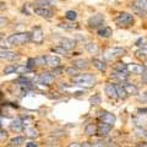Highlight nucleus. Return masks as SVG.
<instances>
[{
  "instance_id": "f257e3e1",
  "label": "nucleus",
  "mask_w": 147,
  "mask_h": 147,
  "mask_svg": "<svg viewBox=\"0 0 147 147\" xmlns=\"http://www.w3.org/2000/svg\"><path fill=\"white\" fill-rule=\"evenodd\" d=\"M72 82H74V85H76V86H82V87L85 86L86 88H88V87H92L94 85L96 79L91 74H81V75L74 76Z\"/></svg>"
},
{
  "instance_id": "f03ea898",
  "label": "nucleus",
  "mask_w": 147,
  "mask_h": 147,
  "mask_svg": "<svg viewBox=\"0 0 147 147\" xmlns=\"http://www.w3.org/2000/svg\"><path fill=\"white\" fill-rule=\"evenodd\" d=\"M31 39V33L28 32H20V33H13L7 37V43L11 45H21L27 43Z\"/></svg>"
},
{
  "instance_id": "7ed1b4c3",
  "label": "nucleus",
  "mask_w": 147,
  "mask_h": 147,
  "mask_svg": "<svg viewBox=\"0 0 147 147\" xmlns=\"http://www.w3.org/2000/svg\"><path fill=\"white\" fill-rule=\"evenodd\" d=\"M115 22L119 26L127 27V26H131L132 24H134V17H132V15H130V13H127V12H121L117 16Z\"/></svg>"
},
{
  "instance_id": "20e7f679",
  "label": "nucleus",
  "mask_w": 147,
  "mask_h": 147,
  "mask_svg": "<svg viewBox=\"0 0 147 147\" xmlns=\"http://www.w3.org/2000/svg\"><path fill=\"white\" fill-rule=\"evenodd\" d=\"M124 53H125V49L114 47V48H109V49L105 50L103 57H104L105 60H113V59H115L118 57H120V55H123Z\"/></svg>"
},
{
  "instance_id": "39448f33",
  "label": "nucleus",
  "mask_w": 147,
  "mask_h": 147,
  "mask_svg": "<svg viewBox=\"0 0 147 147\" xmlns=\"http://www.w3.org/2000/svg\"><path fill=\"white\" fill-rule=\"evenodd\" d=\"M103 25H104V17L100 13H96V15L88 18V26L91 28H98V27H102Z\"/></svg>"
},
{
  "instance_id": "423d86ee",
  "label": "nucleus",
  "mask_w": 147,
  "mask_h": 147,
  "mask_svg": "<svg viewBox=\"0 0 147 147\" xmlns=\"http://www.w3.org/2000/svg\"><path fill=\"white\" fill-rule=\"evenodd\" d=\"M37 84H40V85H45V86H49L54 82V75H52L50 72H44L42 75H39L36 80Z\"/></svg>"
},
{
  "instance_id": "0eeeda50",
  "label": "nucleus",
  "mask_w": 147,
  "mask_h": 147,
  "mask_svg": "<svg viewBox=\"0 0 147 147\" xmlns=\"http://www.w3.org/2000/svg\"><path fill=\"white\" fill-rule=\"evenodd\" d=\"M44 39V34H43V30L40 27H34L33 31L31 33V40L37 44H40Z\"/></svg>"
},
{
  "instance_id": "6e6552de",
  "label": "nucleus",
  "mask_w": 147,
  "mask_h": 147,
  "mask_svg": "<svg viewBox=\"0 0 147 147\" xmlns=\"http://www.w3.org/2000/svg\"><path fill=\"white\" fill-rule=\"evenodd\" d=\"M98 119H99V121L109 124V125H112V126L114 125V123H115V120H117L115 115L112 114V113H109V112H100Z\"/></svg>"
},
{
  "instance_id": "1a4fd4ad",
  "label": "nucleus",
  "mask_w": 147,
  "mask_h": 147,
  "mask_svg": "<svg viewBox=\"0 0 147 147\" xmlns=\"http://www.w3.org/2000/svg\"><path fill=\"white\" fill-rule=\"evenodd\" d=\"M33 12L36 15H38L40 17H44V18H50L53 17V11L48 7H44V6H38V7H34L33 9Z\"/></svg>"
},
{
  "instance_id": "9d476101",
  "label": "nucleus",
  "mask_w": 147,
  "mask_h": 147,
  "mask_svg": "<svg viewBox=\"0 0 147 147\" xmlns=\"http://www.w3.org/2000/svg\"><path fill=\"white\" fill-rule=\"evenodd\" d=\"M146 71V67L140 64H127V72L135 74V75H142Z\"/></svg>"
},
{
  "instance_id": "9b49d317",
  "label": "nucleus",
  "mask_w": 147,
  "mask_h": 147,
  "mask_svg": "<svg viewBox=\"0 0 147 147\" xmlns=\"http://www.w3.org/2000/svg\"><path fill=\"white\" fill-rule=\"evenodd\" d=\"M104 92H105V94H107L109 98H112V99L119 98V94H118V91H117V86L113 85V84H108L107 86H105L104 87Z\"/></svg>"
},
{
  "instance_id": "f8f14e48",
  "label": "nucleus",
  "mask_w": 147,
  "mask_h": 147,
  "mask_svg": "<svg viewBox=\"0 0 147 147\" xmlns=\"http://www.w3.org/2000/svg\"><path fill=\"white\" fill-rule=\"evenodd\" d=\"M0 57H1V59H5V60H17L18 58H20V55H18L17 53L15 52H10V50H4L1 49V54H0Z\"/></svg>"
},
{
  "instance_id": "ddd939ff",
  "label": "nucleus",
  "mask_w": 147,
  "mask_h": 147,
  "mask_svg": "<svg viewBox=\"0 0 147 147\" xmlns=\"http://www.w3.org/2000/svg\"><path fill=\"white\" fill-rule=\"evenodd\" d=\"M110 130H112V125H109V124H105V123H102L100 121L97 126V132L100 135V136H105L108 135Z\"/></svg>"
},
{
  "instance_id": "4468645a",
  "label": "nucleus",
  "mask_w": 147,
  "mask_h": 147,
  "mask_svg": "<svg viewBox=\"0 0 147 147\" xmlns=\"http://www.w3.org/2000/svg\"><path fill=\"white\" fill-rule=\"evenodd\" d=\"M121 85H123V87L125 88V91H126V93L130 96V94H132V96H137L139 94V90H137V87L135 86V85H132V84H129V82H121Z\"/></svg>"
},
{
  "instance_id": "2eb2a0df",
  "label": "nucleus",
  "mask_w": 147,
  "mask_h": 147,
  "mask_svg": "<svg viewBox=\"0 0 147 147\" xmlns=\"http://www.w3.org/2000/svg\"><path fill=\"white\" fill-rule=\"evenodd\" d=\"M60 45L66 50H72L74 48H75L76 42L74 39H71V38H63L61 42H60Z\"/></svg>"
},
{
  "instance_id": "dca6fc26",
  "label": "nucleus",
  "mask_w": 147,
  "mask_h": 147,
  "mask_svg": "<svg viewBox=\"0 0 147 147\" xmlns=\"http://www.w3.org/2000/svg\"><path fill=\"white\" fill-rule=\"evenodd\" d=\"M110 77L114 80H118L120 82H124L127 79V72H123V71H118V70H114L112 74H110Z\"/></svg>"
},
{
  "instance_id": "f3484780",
  "label": "nucleus",
  "mask_w": 147,
  "mask_h": 147,
  "mask_svg": "<svg viewBox=\"0 0 147 147\" xmlns=\"http://www.w3.org/2000/svg\"><path fill=\"white\" fill-rule=\"evenodd\" d=\"M47 59V65L50 66V67H58L59 64H60V59L58 57H54V55H48V57H45Z\"/></svg>"
},
{
  "instance_id": "a211bd4d",
  "label": "nucleus",
  "mask_w": 147,
  "mask_h": 147,
  "mask_svg": "<svg viewBox=\"0 0 147 147\" xmlns=\"http://www.w3.org/2000/svg\"><path fill=\"white\" fill-rule=\"evenodd\" d=\"M112 34H113V31L110 27H102V28L98 30V36L100 38H109Z\"/></svg>"
},
{
  "instance_id": "6ab92c4d",
  "label": "nucleus",
  "mask_w": 147,
  "mask_h": 147,
  "mask_svg": "<svg viewBox=\"0 0 147 147\" xmlns=\"http://www.w3.org/2000/svg\"><path fill=\"white\" fill-rule=\"evenodd\" d=\"M72 65L76 69H87L88 67V61L86 59H75L72 61Z\"/></svg>"
},
{
  "instance_id": "aec40b11",
  "label": "nucleus",
  "mask_w": 147,
  "mask_h": 147,
  "mask_svg": "<svg viewBox=\"0 0 147 147\" xmlns=\"http://www.w3.org/2000/svg\"><path fill=\"white\" fill-rule=\"evenodd\" d=\"M24 124L20 119H16V120H13L11 124H10V129L11 130H15V131H22L24 130Z\"/></svg>"
},
{
  "instance_id": "412c9836",
  "label": "nucleus",
  "mask_w": 147,
  "mask_h": 147,
  "mask_svg": "<svg viewBox=\"0 0 147 147\" xmlns=\"http://www.w3.org/2000/svg\"><path fill=\"white\" fill-rule=\"evenodd\" d=\"M135 7L142 12H147V0H135Z\"/></svg>"
},
{
  "instance_id": "4be33fe9",
  "label": "nucleus",
  "mask_w": 147,
  "mask_h": 147,
  "mask_svg": "<svg viewBox=\"0 0 147 147\" xmlns=\"http://www.w3.org/2000/svg\"><path fill=\"white\" fill-rule=\"evenodd\" d=\"M135 55H136V58L141 59V60H146L147 59V48H141L139 50H136Z\"/></svg>"
},
{
  "instance_id": "5701e85b",
  "label": "nucleus",
  "mask_w": 147,
  "mask_h": 147,
  "mask_svg": "<svg viewBox=\"0 0 147 147\" xmlns=\"http://www.w3.org/2000/svg\"><path fill=\"white\" fill-rule=\"evenodd\" d=\"M25 132H27V136L28 137H31V139H37V137L39 136V134H38V131L36 130V129H33V127H27V129H25Z\"/></svg>"
},
{
  "instance_id": "b1692460",
  "label": "nucleus",
  "mask_w": 147,
  "mask_h": 147,
  "mask_svg": "<svg viewBox=\"0 0 147 147\" xmlns=\"http://www.w3.org/2000/svg\"><path fill=\"white\" fill-rule=\"evenodd\" d=\"M86 49L88 50L91 54H96V53L98 52V45L96 44V43H93V42H88V43L86 44Z\"/></svg>"
},
{
  "instance_id": "393cba45",
  "label": "nucleus",
  "mask_w": 147,
  "mask_h": 147,
  "mask_svg": "<svg viewBox=\"0 0 147 147\" xmlns=\"http://www.w3.org/2000/svg\"><path fill=\"white\" fill-rule=\"evenodd\" d=\"M24 142H25V137H24V136H16V137H13V139H11L10 145L21 146L22 144H24Z\"/></svg>"
},
{
  "instance_id": "a878e982",
  "label": "nucleus",
  "mask_w": 147,
  "mask_h": 147,
  "mask_svg": "<svg viewBox=\"0 0 147 147\" xmlns=\"http://www.w3.org/2000/svg\"><path fill=\"white\" fill-rule=\"evenodd\" d=\"M85 132L87 135H94L97 132V126L93 125V124H88L86 127H85Z\"/></svg>"
},
{
  "instance_id": "bb28decb",
  "label": "nucleus",
  "mask_w": 147,
  "mask_h": 147,
  "mask_svg": "<svg viewBox=\"0 0 147 147\" xmlns=\"http://www.w3.org/2000/svg\"><path fill=\"white\" fill-rule=\"evenodd\" d=\"M117 86V91H118V94H119V98H126L127 97V93H126V91H125V88L123 87V85H115Z\"/></svg>"
},
{
  "instance_id": "cd10ccee",
  "label": "nucleus",
  "mask_w": 147,
  "mask_h": 147,
  "mask_svg": "<svg viewBox=\"0 0 147 147\" xmlns=\"http://www.w3.org/2000/svg\"><path fill=\"white\" fill-rule=\"evenodd\" d=\"M92 63H93V65L97 67L98 70H100V71H104V70H105V64H104L103 61L98 60V59H93V60H92Z\"/></svg>"
},
{
  "instance_id": "c85d7f7f",
  "label": "nucleus",
  "mask_w": 147,
  "mask_h": 147,
  "mask_svg": "<svg viewBox=\"0 0 147 147\" xmlns=\"http://www.w3.org/2000/svg\"><path fill=\"white\" fill-rule=\"evenodd\" d=\"M16 69H17V65H9L4 69V74L5 75H10V74H15L16 72Z\"/></svg>"
},
{
  "instance_id": "c756f323",
  "label": "nucleus",
  "mask_w": 147,
  "mask_h": 147,
  "mask_svg": "<svg viewBox=\"0 0 147 147\" xmlns=\"http://www.w3.org/2000/svg\"><path fill=\"white\" fill-rule=\"evenodd\" d=\"M30 71H31V69L27 65H17L16 72H18V74H26V72H30Z\"/></svg>"
},
{
  "instance_id": "7c9ffc66",
  "label": "nucleus",
  "mask_w": 147,
  "mask_h": 147,
  "mask_svg": "<svg viewBox=\"0 0 147 147\" xmlns=\"http://www.w3.org/2000/svg\"><path fill=\"white\" fill-rule=\"evenodd\" d=\"M100 100H102V99H100V96L97 93V94H94L93 97L90 98V103H91L92 105H97V104L100 103Z\"/></svg>"
},
{
  "instance_id": "2f4dec72",
  "label": "nucleus",
  "mask_w": 147,
  "mask_h": 147,
  "mask_svg": "<svg viewBox=\"0 0 147 147\" xmlns=\"http://www.w3.org/2000/svg\"><path fill=\"white\" fill-rule=\"evenodd\" d=\"M52 52L53 53H55V54H61V55H66V52L67 50L66 49H64L61 45L60 47H54V48H52Z\"/></svg>"
},
{
  "instance_id": "473e14b6",
  "label": "nucleus",
  "mask_w": 147,
  "mask_h": 147,
  "mask_svg": "<svg viewBox=\"0 0 147 147\" xmlns=\"http://www.w3.org/2000/svg\"><path fill=\"white\" fill-rule=\"evenodd\" d=\"M136 135L140 137H144V139H147V130L144 127H139L136 130Z\"/></svg>"
},
{
  "instance_id": "72a5a7b5",
  "label": "nucleus",
  "mask_w": 147,
  "mask_h": 147,
  "mask_svg": "<svg viewBox=\"0 0 147 147\" xmlns=\"http://www.w3.org/2000/svg\"><path fill=\"white\" fill-rule=\"evenodd\" d=\"M66 18L67 20H70V21H75L76 18H77V13L75 12V11H72V10H70V11H67L66 12Z\"/></svg>"
},
{
  "instance_id": "f704fd0d",
  "label": "nucleus",
  "mask_w": 147,
  "mask_h": 147,
  "mask_svg": "<svg viewBox=\"0 0 147 147\" xmlns=\"http://www.w3.org/2000/svg\"><path fill=\"white\" fill-rule=\"evenodd\" d=\"M26 65L32 70V69H34V67H36V65H37V60H36V59H33V58H31V59H28V61H27Z\"/></svg>"
},
{
  "instance_id": "c9c22d12",
  "label": "nucleus",
  "mask_w": 147,
  "mask_h": 147,
  "mask_svg": "<svg viewBox=\"0 0 147 147\" xmlns=\"http://www.w3.org/2000/svg\"><path fill=\"white\" fill-rule=\"evenodd\" d=\"M66 72H67L70 76H72V77L79 75V72H77V69H76L75 66H74V67H70V69H66Z\"/></svg>"
},
{
  "instance_id": "e433bc0d",
  "label": "nucleus",
  "mask_w": 147,
  "mask_h": 147,
  "mask_svg": "<svg viewBox=\"0 0 147 147\" xmlns=\"http://www.w3.org/2000/svg\"><path fill=\"white\" fill-rule=\"evenodd\" d=\"M36 60H37V65H47V59H45V57H38Z\"/></svg>"
},
{
  "instance_id": "4c0bfd02",
  "label": "nucleus",
  "mask_w": 147,
  "mask_h": 147,
  "mask_svg": "<svg viewBox=\"0 0 147 147\" xmlns=\"http://www.w3.org/2000/svg\"><path fill=\"white\" fill-rule=\"evenodd\" d=\"M60 27H64V28H67V30H74V28H77V25H71V24H60Z\"/></svg>"
},
{
  "instance_id": "58836bf2",
  "label": "nucleus",
  "mask_w": 147,
  "mask_h": 147,
  "mask_svg": "<svg viewBox=\"0 0 147 147\" xmlns=\"http://www.w3.org/2000/svg\"><path fill=\"white\" fill-rule=\"evenodd\" d=\"M93 147H108V145L104 141H96L93 144Z\"/></svg>"
},
{
  "instance_id": "ea45409f",
  "label": "nucleus",
  "mask_w": 147,
  "mask_h": 147,
  "mask_svg": "<svg viewBox=\"0 0 147 147\" xmlns=\"http://www.w3.org/2000/svg\"><path fill=\"white\" fill-rule=\"evenodd\" d=\"M134 121L136 123V125H139V123H142V125H145V124H147V119H144V118H140V119H134Z\"/></svg>"
},
{
  "instance_id": "a19ab883",
  "label": "nucleus",
  "mask_w": 147,
  "mask_h": 147,
  "mask_svg": "<svg viewBox=\"0 0 147 147\" xmlns=\"http://www.w3.org/2000/svg\"><path fill=\"white\" fill-rule=\"evenodd\" d=\"M139 99H140V100H142V102H147V92H145L144 94L139 96Z\"/></svg>"
},
{
  "instance_id": "79ce46f5",
  "label": "nucleus",
  "mask_w": 147,
  "mask_h": 147,
  "mask_svg": "<svg viewBox=\"0 0 147 147\" xmlns=\"http://www.w3.org/2000/svg\"><path fill=\"white\" fill-rule=\"evenodd\" d=\"M137 112H139L140 115H145V114H147V108H141L137 110Z\"/></svg>"
},
{
  "instance_id": "37998d69",
  "label": "nucleus",
  "mask_w": 147,
  "mask_h": 147,
  "mask_svg": "<svg viewBox=\"0 0 147 147\" xmlns=\"http://www.w3.org/2000/svg\"><path fill=\"white\" fill-rule=\"evenodd\" d=\"M6 131L5 130H1V134H0V139H1V141H4V140H5L6 139Z\"/></svg>"
},
{
  "instance_id": "c03bdc74",
  "label": "nucleus",
  "mask_w": 147,
  "mask_h": 147,
  "mask_svg": "<svg viewBox=\"0 0 147 147\" xmlns=\"http://www.w3.org/2000/svg\"><path fill=\"white\" fill-rule=\"evenodd\" d=\"M81 146L82 147H93V144H91V142H84Z\"/></svg>"
},
{
  "instance_id": "a18cd8bd",
  "label": "nucleus",
  "mask_w": 147,
  "mask_h": 147,
  "mask_svg": "<svg viewBox=\"0 0 147 147\" xmlns=\"http://www.w3.org/2000/svg\"><path fill=\"white\" fill-rule=\"evenodd\" d=\"M69 147H82L80 144H77V142H72V144L69 145Z\"/></svg>"
},
{
  "instance_id": "49530a36",
  "label": "nucleus",
  "mask_w": 147,
  "mask_h": 147,
  "mask_svg": "<svg viewBox=\"0 0 147 147\" xmlns=\"http://www.w3.org/2000/svg\"><path fill=\"white\" fill-rule=\"evenodd\" d=\"M137 147H147V142H145V144H141V145H139Z\"/></svg>"
},
{
  "instance_id": "de8ad7c7",
  "label": "nucleus",
  "mask_w": 147,
  "mask_h": 147,
  "mask_svg": "<svg viewBox=\"0 0 147 147\" xmlns=\"http://www.w3.org/2000/svg\"><path fill=\"white\" fill-rule=\"evenodd\" d=\"M5 22H6V21H5ZM5 22H4V17H1V27L5 26Z\"/></svg>"
},
{
  "instance_id": "09e8293b",
  "label": "nucleus",
  "mask_w": 147,
  "mask_h": 147,
  "mask_svg": "<svg viewBox=\"0 0 147 147\" xmlns=\"http://www.w3.org/2000/svg\"><path fill=\"white\" fill-rule=\"evenodd\" d=\"M145 48H147V43H146V44H145Z\"/></svg>"
}]
</instances>
